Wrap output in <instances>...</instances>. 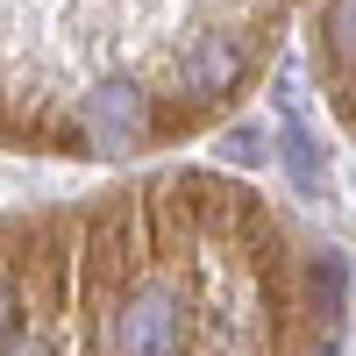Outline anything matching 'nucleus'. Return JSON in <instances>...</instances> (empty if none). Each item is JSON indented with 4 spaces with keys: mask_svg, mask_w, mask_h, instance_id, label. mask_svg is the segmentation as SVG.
I'll list each match as a JSON object with an SVG mask.
<instances>
[{
    "mask_svg": "<svg viewBox=\"0 0 356 356\" xmlns=\"http://www.w3.org/2000/svg\"><path fill=\"white\" fill-rule=\"evenodd\" d=\"M0 321H8V292H0Z\"/></svg>",
    "mask_w": 356,
    "mask_h": 356,
    "instance_id": "obj_3",
    "label": "nucleus"
},
{
    "mask_svg": "<svg viewBox=\"0 0 356 356\" xmlns=\"http://www.w3.org/2000/svg\"><path fill=\"white\" fill-rule=\"evenodd\" d=\"M15 356H50V342H22V349H15Z\"/></svg>",
    "mask_w": 356,
    "mask_h": 356,
    "instance_id": "obj_2",
    "label": "nucleus"
},
{
    "mask_svg": "<svg viewBox=\"0 0 356 356\" xmlns=\"http://www.w3.org/2000/svg\"><path fill=\"white\" fill-rule=\"evenodd\" d=\"M178 349V300L171 285H143L114 321V356H171Z\"/></svg>",
    "mask_w": 356,
    "mask_h": 356,
    "instance_id": "obj_1",
    "label": "nucleus"
}]
</instances>
